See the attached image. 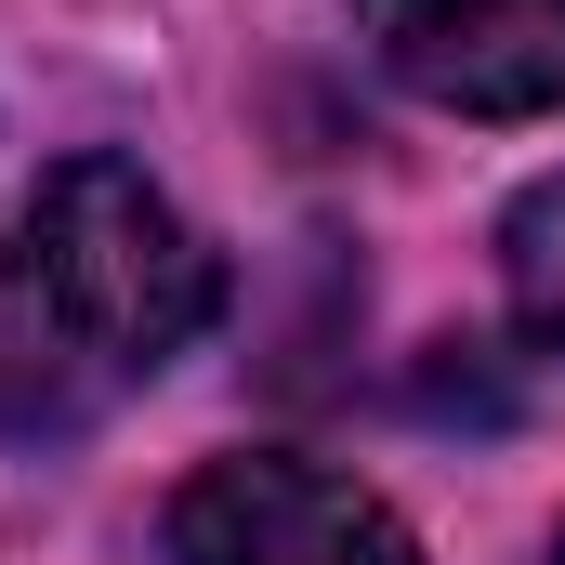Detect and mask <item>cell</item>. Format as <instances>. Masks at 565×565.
I'll return each instance as SVG.
<instances>
[{"label":"cell","mask_w":565,"mask_h":565,"mask_svg":"<svg viewBox=\"0 0 565 565\" xmlns=\"http://www.w3.org/2000/svg\"><path fill=\"white\" fill-rule=\"evenodd\" d=\"M211 250L132 158L40 171L13 250H0V447H66L211 329Z\"/></svg>","instance_id":"obj_1"},{"label":"cell","mask_w":565,"mask_h":565,"mask_svg":"<svg viewBox=\"0 0 565 565\" xmlns=\"http://www.w3.org/2000/svg\"><path fill=\"white\" fill-rule=\"evenodd\" d=\"M171 565H422V540L316 460H211L171 500Z\"/></svg>","instance_id":"obj_2"},{"label":"cell","mask_w":565,"mask_h":565,"mask_svg":"<svg viewBox=\"0 0 565 565\" xmlns=\"http://www.w3.org/2000/svg\"><path fill=\"white\" fill-rule=\"evenodd\" d=\"M382 79L460 119H553L565 106V0H355Z\"/></svg>","instance_id":"obj_3"},{"label":"cell","mask_w":565,"mask_h":565,"mask_svg":"<svg viewBox=\"0 0 565 565\" xmlns=\"http://www.w3.org/2000/svg\"><path fill=\"white\" fill-rule=\"evenodd\" d=\"M500 277H513V316L565 355V171L513 198V224H500Z\"/></svg>","instance_id":"obj_4"}]
</instances>
